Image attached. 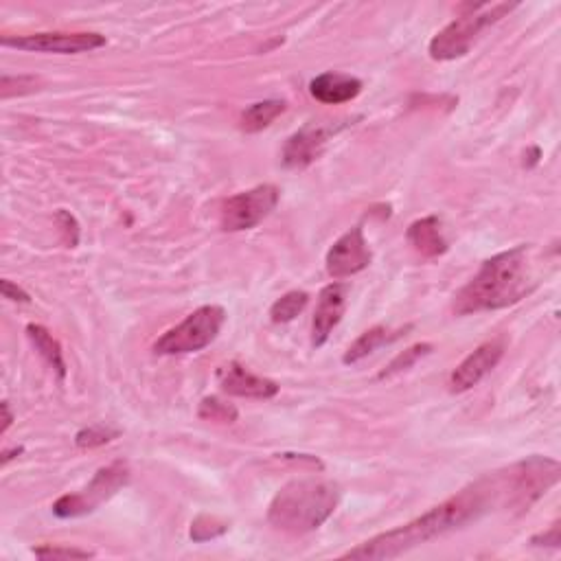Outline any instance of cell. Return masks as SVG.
Here are the masks:
<instances>
[{"label": "cell", "mask_w": 561, "mask_h": 561, "mask_svg": "<svg viewBox=\"0 0 561 561\" xmlns=\"http://www.w3.org/2000/svg\"><path fill=\"white\" fill-rule=\"evenodd\" d=\"M494 511L491 507V498L487 494V487L483 478H478L476 483L465 487L459 494L450 500L441 502V505L432 507L419 518L410 520L408 524L397 526L393 531H386L371 537L356 548H351L342 559H395L412 548L428 544L437 537L448 535L456 529H463L465 524L478 520L480 515Z\"/></svg>", "instance_id": "6da1fadb"}, {"label": "cell", "mask_w": 561, "mask_h": 561, "mask_svg": "<svg viewBox=\"0 0 561 561\" xmlns=\"http://www.w3.org/2000/svg\"><path fill=\"white\" fill-rule=\"evenodd\" d=\"M533 288L531 248L515 246L483 261L474 279L456 292L452 309L456 316L496 312L520 303Z\"/></svg>", "instance_id": "7a4b0ae2"}, {"label": "cell", "mask_w": 561, "mask_h": 561, "mask_svg": "<svg viewBox=\"0 0 561 561\" xmlns=\"http://www.w3.org/2000/svg\"><path fill=\"white\" fill-rule=\"evenodd\" d=\"M340 502V487L325 478H296L279 489L268 509V522L288 535L320 529Z\"/></svg>", "instance_id": "3957f363"}, {"label": "cell", "mask_w": 561, "mask_h": 561, "mask_svg": "<svg viewBox=\"0 0 561 561\" xmlns=\"http://www.w3.org/2000/svg\"><path fill=\"white\" fill-rule=\"evenodd\" d=\"M561 467L555 459L531 456L500 472L483 476L491 505L502 511H529L548 489L559 483Z\"/></svg>", "instance_id": "277c9868"}, {"label": "cell", "mask_w": 561, "mask_h": 561, "mask_svg": "<svg viewBox=\"0 0 561 561\" xmlns=\"http://www.w3.org/2000/svg\"><path fill=\"white\" fill-rule=\"evenodd\" d=\"M515 7H518L515 3L469 5L463 16L452 20L448 27L441 29L437 36L432 38L430 57L437 62H450L456 60V57L467 55L480 33L487 27L496 25V22L505 18L507 14H511Z\"/></svg>", "instance_id": "5b68a950"}, {"label": "cell", "mask_w": 561, "mask_h": 561, "mask_svg": "<svg viewBox=\"0 0 561 561\" xmlns=\"http://www.w3.org/2000/svg\"><path fill=\"white\" fill-rule=\"evenodd\" d=\"M226 323V312L220 305H202L191 312L180 325L171 327L154 342L156 356H185L198 353L217 340Z\"/></svg>", "instance_id": "8992f818"}, {"label": "cell", "mask_w": 561, "mask_h": 561, "mask_svg": "<svg viewBox=\"0 0 561 561\" xmlns=\"http://www.w3.org/2000/svg\"><path fill=\"white\" fill-rule=\"evenodd\" d=\"M128 480H130L128 463L117 461L108 467H101L84 491H79V494H66L57 500L53 505V513L62 520L82 518V515L93 513L101 502L110 500L121 487L128 485Z\"/></svg>", "instance_id": "52a82bcc"}, {"label": "cell", "mask_w": 561, "mask_h": 561, "mask_svg": "<svg viewBox=\"0 0 561 561\" xmlns=\"http://www.w3.org/2000/svg\"><path fill=\"white\" fill-rule=\"evenodd\" d=\"M279 198L281 191L274 185H259L228 198L222 204L220 213L222 231L242 233L259 226L274 209H277Z\"/></svg>", "instance_id": "ba28073f"}, {"label": "cell", "mask_w": 561, "mask_h": 561, "mask_svg": "<svg viewBox=\"0 0 561 561\" xmlns=\"http://www.w3.org/2000/svg\"><path fill=\"white\" fill-rule=\"evenodd\" d=\"M0 44L7 49L31 51V53H57L75 55L106 47V38L101 33H29V36H5Z\"/></svg>", "instance_id": "9c48e42d"}, {"label": "cell", "mask_w": 561, "mask_h": 561, "mask_svg": "<svg viewBox=\"0 0 561 561\" xmlns=\"http://www.w3.org/2000/svg\"><path fill=\"white\" fill-rule=\"evenodd\" d=\"M345 128V123H307L299 132H294L283 145V165L288 169H305L320 158L331 136Z\"/></svg>", "instance_id": "30bf717a"}, {"label": "cell", "mask_w": 561, "mask_h": 561, "mask_svg": "<svg viewBox=\"0 0 561 561\" xmlns=\"http://www.w3.org/2000/svg\"><path fill=\"white\" fill-rule=\"evenodd\" d=\"M371 259L373 253L369 248V242H366L362 228L356 226L329 248V253L325 257V268L329 272V277L347 279L369 268Z\"/></svg>", "instance_id": "8fae6325"}, {"label": "cell", "mask_w": 561, "mask_h": 561, "mask_svg": "<svg viewBox=\"0 0 561 561\" xmlns=\"http://www.w3.org/2000/svg\"><path fill=\"white\" fill-rule=\"evenodd\" d=\"M505 351H507L505 338H494L476 347L450 375V391L465 393L469 388L478 386L491 371L496 369L502 356H505Z\"/></svg>", "instance_id": "7c38bea8"}, {"label": "cell", "mask_w": 561, "mask_h": 561, "mask_svg": "<svg viewBox=\"0 0 561 561\" xmlns=\"http://www.w3.org/2000/svg\"><path fill=\"white\" fill-rule=\"evenodd\" d=\"M349 288L345 283H329L318 294L314 323H312V347L320 349L329 340L347 309Z\"/></svg>", "instance_id": "4fadbf2b"}, {"label": "cell", "mask_w": 561, "mask_h": 561, "mask_svg": "<svg viewBox=\"0 0 561 561\" xmlns=\"http://www.w3.org/2000/svg\"><path fill=\"white\" fill-rule=\"evenodd\" d=\"M217 380H220L222 391L233 397H246V399H272L279 395V384L250 373L244 364L231 362L228 366H222L217 371Z\"/></svg>", "instance_id": "5bb4252c"}, {"label": "cell", "mask_w": 561, "mask_h": 561, "mask_svg": "<svg viewBox=\"0 0 561 561\" xmlns=\"http://www.w3.org/2000/svg\"><path fill=\"white\" fill-rule=\"evenodd\" d=\"M309 93L327 106H340V103L353 101L362 93V82L358 77L345 73H323L309 82Z\"/></svg>", "instance_id": "9a60e30c"}, {"label": "cell", "mask_w": 561, "mask_h": 561, "mask_svg": "<svg viewBox=\"0 0 561 561\" xmlns=\"http://www.w3.org/2000/svg\"><path fill=\"white\" fill-rule=\"evenodd\" d=\"M406 239L408 244L426 259L443 257L450 248L437 215H428V217H421L417 222H412L406 231Z\"/></svg>", "instance_id": "2e32d148"}, {"label": "cell", "mask_w": 561, "mask_h": 561, "mask_svg": "<svg viewBox=\"0 0 561 561\" xmlns=\"http://www.w3.org/2000/svg\"><path fill=\"white\" fill-rule=\"evenodd\" d=\"M406 331H408V327L406 329H388L384 325L371 327L369 331H364V334L345 351V356H342V362H345V364H358L366 356H371L373 351H377V349L384 347V345H391V342L406 336Z\"/></svg>", "instance_id": "e0dca14e"}, {"label": "cell", "mask_w": 561, "mask_h": 561, "mask_svg": "<svg viewBox=\"0 0 561 561\" xmlns=\"http://www.w3.org/2000/svg\"><path fill=\"white\" fill-rule=\"evenodd\" d=\"M27 336L31 340V345L36 347V351L40 353V356L47 360V364L57 373V377H60V380H64V377H66L64 351H62L60 342H57L51 336V331L47 327L31 323V325H27Z\"/></svg>", "instance_id": "ac0fdd59"}, {"label": "cell", "mask_w": 561, "mask_h": 561, "mask_svg": "<svg viewBox=\"0 0 561 561\" xmlns=\"http://www.w3.org/2000/svg\"><path fill=\"white\" fill-rule=\"evenodd\" d=\"M285 108H288V103L281 99H266V101L253 103V106L242 112L239 128L248 134H257L261 130H266L274 119L281 117Z\"/></svg>", "instance_id": "d6986e66"}, {"label": "cell", "mask_w": 561, "mask_h": 561, "mask_svg": "<svg viewBox=\"0 0 561 561\" xmlns=\"http://www.w3.org/2000/svg\"><path fill=\"white\" fill-rule=\"evenodd\" d=\"M307 303H309V294L303 290H292L288 294H283L281 299L274 301L270 307L272 323H277V325L290 323V320H294L303 312Z\"/></svg>", "instance_id": "ffe728a7"}, {"label": "cell", "mask_w": 561, "mask_h": 561, "mask_svg": "<svg viewBox=\"0 0 561 561\" xmlns=\"http://www.w3.org/2000/svg\"><path fill=\"white\" fill-rule=\"evenodd\" d=\"M430 353H432L430 342H419V345L408 347L406 351H402V353H399V356H395L391 360V364H388L386 369L380 375H377V380H388V377H393L397 373H404V371L412 369V366H415L421 358L430 356Z\"/></svg>", "instance_id": "44dd1931"}, {"label": "cell", "mask_w": 561, "mask_h": 561, "mask_svg": "<svg viewBox=\"0 0 561 561\" xmlns=\"http://www.w3.org/2000/svg\"><path fill=\"white\" fill-rule=\"evenodd\" d=\"M228 531V522L222 520V518H217V515H209V513H202L198 515L196 520L191 522V540L193 542H209V540H215V537H220Z\"/></svg>", "instance_id": "7402d4cb"}, {"label": "cell", "mask_w": 561, "mask_h": 561, "mask_svg": "<svg viewBox=\"0 0 561 561\" xmlns=\"http://www.w3.org/2000/svg\"><path fill=\"white\" fill-rule=\"evenodd\" d=\"M198 417L215 423H235L239 417V410L220 397H204L198 408Z\"/></svg>", "instance_id": "603a6c76"}, {"label": "cell", "mask_w": 561, "mask_h": 561, "mask_svg": "<svg viewBox=\"0 0 561 561\" xmlns=\"http://www.w3.org/2000/svg\"><path fill=\"white\" fill-rule=\"evenodd\" d=\"M119 434H121V430L97 423V426H88L84 430H79L75 443H77V448H82V450H95V448H101V445L114 441Z\"/></svg>", "instance_id": "cb8c5ba5"}, {"label": "cell", "mask_w": 561, "mask_h": 561, "mask_svg": "<svg viewBox=\"0 0 561 561\" xmlns=\"http://www.w3.org/2000/svg\"><path fill=\"white\" fill-rule=\"evenodd\" d=\"M40 90V79L33 75H3L0 79V97L5 101L11 97H25Z\"/></svg>", "instance_id": "d4e9b609"}, {"label": "cell", "mask_w": 561, "mask_h": 561, "mask_svg": "<svg viewBox=\"0 0 561 561\" xmlns=\"http://www.w3.org/2000/svg\"><path fill=\"white\" fill-rule=\"evenodd\" d=\"M33 555L40 559H90L95 557L93 551H84L77 546H60V544H44L33 548Z\"/></svg>", "instance_id": "484cf974"}, {"label": "cell", "mask_w": 561, "mask_h": 561, "mask_svg": "<svg viewBox=\"0 0 561 561\" xmlns=\"http://www.w3.org/2000/svg\"><path fill=\"white\" fill-rule=\"evenodd\" d=\"M57 222H60L62 231L66 235V244L71 246V248H75L77 242H79V224H77L75 217L68 213V211L60 209V211H57Z\"/></svg>", "instance_id": "4316f807"}, {"label": "cell", "mask_w": 561, "mask_h": 561, "mask_svg": "<svg viewBox=\"0 0 561 561\" xmlns=\"http://www.w3.org/2000/svg\"><path fill=\"white\" fill-rule=\"evenodd\" d=\"M0 292H3L5 299L11 301V303H22V305L31 303V296H29L25 290H22V288H18L16 283H11L9 279L0 281Z\"/></svg>", "instance_id": "83f0119b"}, {"label": "cell", "mask_w": 561, "mask_h": 561, "mask_svg": "<svg viewBox=\"0 0 561 561\" xmlns=\"http://www.w3.org/2000/svg\"><path fill=\"white\" fill-rule=\"evenodd\" d=\"M531 544L533 546H553V548H559V544H561L559 542V522H555L551 526V531L531 537Z\"/></svg>", "instance_id": "f1b7e54d"}, {"label": "cell", "mask_w": 561, "mask_h": 561, "mask_svg": "<svg viewBox=\"0 0 561 561\" xmlns=\"http://www.w3.org/2000/svg\"><path fill=\"white\" fill-rule=\"evenodd\" d=\"M0 410H3V434H7V430L11 428V423H14V415H11V408H9V402H3L0 404Z\"/></svg>", "instance_id": "f546056e"}, {"label": "cell", "mask_w": 561, "mask_h": 561, "mask_svg": "<svg viewBox=\"0 0 561 561\" xmlns=\"http://www.w3.org/2000/svg\"><path fill=\"white\" fill-rule=\"evenodd\" d=\"M540 147H531V154H529V163H524V167H535L537 163H540Z\"/></svg>", "instance_id": "4dcf8cb0"}, {"label": "cell", "mask_w": 561, "mask_h": 561, "mask_svg": "<svg viewBox=\"0 0 561 561\" xmlns=\"http://www.w3.org/2000/svg\"><path fill=\"white\" fill-rule=\"evenodd\" d=\"M18 454H22V448H11V450H5V452H3V465H7L11 459H16Z\"/></svg>", "instance_id": "1f68e13d"}]
</instances>
